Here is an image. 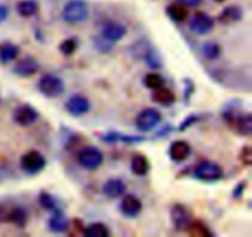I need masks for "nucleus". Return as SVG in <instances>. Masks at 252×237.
<instances>
[{
    "mask_svg": "<svg viewBox=\"0 0 252 237\" xmlns=\"http://www.w3.org/2000/svg\"><path fill=\"white\" fill-rule=\"evenodd\" d=\"M62 17L66 24L76 25L89 17V5L85 0H69L63 7Z\"/></svg>",
    "mask_w": 252,
    "mask_h": 237,
    "instance_id": "nucleus-1",
    "label": "nucleus"
},
{
    "mask_svg": "<svg viewBox=\"0 0 252 237\" xmlns=\"http://www.w3.org/2000/svg\"><path fill=\"white\" fill-rule=\"evenodd\" d=\"M38 91L47 98L61 97L65 90V85L62 78L54 74H44L37 84Z\"/></svg>",
    "mask_w": 252,
    "mask_h": 237,
    "instance_id": "nucleus-2",
    "label": "nucleus"
},
{
    "mask_svg": "<svg viewBox=\"0 0 252 237\" xmlns=\"http://www.w3.org/2000/svg\"><path fill=\"white\" fill-rule=\"evenodd\" d=\"M193 176L206 183H213L223 178L224 172L220 165L213 161H202L194 167Z\"/></svg>",
    "mask_w": 252,
    "mask_h": 237,
    "instance_id": "nucleus-3",
    "label": "nucleus"
},
{
    "mask_svg": "<svg viewBox=\"0 0 252 237\" xmlns=\"http://www.w3.org/2000/svg\"><path fill=\"white\" fill-rule=\"evenodd\" d=\"M78 164L88 171H95L102 165L103 154L95 147H85L78 152Z\"/></svg>",
    "mask_w": 252,
    "mask_h": 237,
    "instance_id": "nucleus-4",
    "label": "nucleus"
},
{
    "mask_svg": "<svg viewBox=\"0 0 252 237\" xmlns=\"http://www.w3.org/2000/svg\"><path fill=\"white\" fill-rule=\"evenodd\" d=\"M161 122V113L153 107H147L140 111L135 117V128L139 132L148 133L159 125Z\"/></svg>",
    "mask_w": 252,
    "mask_h": 237,
    "instance_id": "nucleus-5",
    "label": "nucleus"
},
{
    "mask_svg": "<svg viewBox=\"0 0 252 237\" xmlns=\"http://www.w3.org/2000/svg\"><path fill=\"white\" fill-rule=\"evenodd\" d=\"M20 167L25 174L33 176L39 174L46 167V159L43 154L37 150H30L20 159Z\"/></svg>",
    "mask_w": 252,
    "mask_h": 237,
    "instance_id": "nucleus-6",
    "label": "nucleus"
},
{
    "mask_svg": "<svg viewBox=\"0 0 252 237\" xmlns=\"http://www.w3.org/2000/svg\"><path fill=\"white\" fill-rule=\"evenodd\" d=\"M38 117V111L30 103H22V105L17 106L12 112V119L20 127H30L37 122Z\"/></svg>",
    "mask_w": 252,
    "mask_h": 237,
    "instance_id": "nucleus-7",
    "label": "nucleus"
},
{
    "mask_svg": "<svg viewBox=\"0 0 252 237\" xmlns=\"http://www.w3.org/2000/svg\"><path fill=\"white\" fill-rule=\"evenodd\" d=\"M189 30L197 36H207L214 29L213 17L203 11H198L189 20Z\"/></svg>",
    "mask_w": 252,
    "mask_h": 237,
    "instance_id": "nucleus-8",
    "label": "nucleus"
},
{
    "mask_svg": "<svg viewBox=\"0 0 252 237\" xmlns=\"http://www.w3.org/2000/svg\"><path fill=\"white\" fill-rule=\"evenodd\" d=\"M170 218L176 231H186L191 223V214L184 204H174L170 209Z\"/></svg>",
    "mask_w": 252,
    "mask_h": 237,
    "instance_id": "nucleus-9",
    "label": "nucleus"
},
{
    "mask_svg": "<svg viewBox=\"0 0 252 237\" xmlns=\"http://www.w3.org/2000/svg\"><path fill=\"white\" fill-rule=\"evenodd\" d=\"M91 103L88 97L80 93L70 96L65 102V110L73 117H81L90 111Z\"/></svg>",
    "mask_w": 252,
    "mask_h": 237,
    "instance_id": "nucleus-10",
    "label": "nucleus"
},
{
    "mask_svg": "<svg viewBox=\"0 0 252 237\" xmlns=\"http://www.w3.org/2000/svg\"><path fill=\"white\" fill-rule=\"evenodd\" d=\"M143 204L139 198H137L133 194H126L122 198L120 204V210L125 218L134 219L142 213Z\"/></svg>",
    "mask_w": 252,
    "mask_h": 237,
    "instance_id": "nucleus-11",
    "label": "nucleus"
},
{
    "mask_svg": "<svg viewBox=\"0 0 252 237\" xmlns=\"http://www.w3.org/2000/svg\"><path fill=\"white\" fill-rule=\"evenodd\" d=\"M39 70V64L32 57H25L21 60L17 61L15 64V66L12 68V73L15 75L20 76V78H31L34 74H37V71Z\"/></svg>",
    "mask_w": 252,
    "mask_h": 237,
    "instance_id": "nucleus-12",
    "label": "nucleus"
},
{
    "mask_svg": "<svg viewBox=\"0 0 252 237\" xmlns=\"http://www.w3.org/2000/svg\"><path fill=\"white\" fill-rule=\"evenodd\" d=\"M127 34V27L117 21H108L101 30V36L107 41L116 43Z\"/></svg>",
    "mask_w": 252,
    "mask_h": 237,
    "instance_id": "nucleus-13",
    "label": "nucleus"
},
{
    "mask_svg": "<svg viewBox=\"0 0 252 237\" xmlns=\"http://www.w3.org/2000/svg\"><path fill=\"white\" fill-rule=\"evenodd\" d=\"M192 151L191 145L185 140H175L169 148V156L174 162H184L189 157Z\"/></svg>",
    "mask_w": 252,
    "mask_h": 237,
    "instance_id": "nucleus-14",
    "label": "nucleus"
},
{
    "mask_svg": "<svg viewBox=\"0 0 252 237\" xmlns=\"http://www.w3.org/2000/svg\"><path fill=\"white\" fill-rule=\"evenodd\" d=\"M140 56L143 57L145 64H147L150 69H161L162 66L161 54H160L159 52H158L157 49L149 43V42H147V44L143 43V46L140 47Z\"/></svg>",
    "mask_w": 252,
    "mask_h": 237,
    "instance_id": "nucleus-15",
    "label": "nucleus"
},
{
    "mask_svg": "<svg viewBox=\"0 0 252 237\" xmlns=\"http://www.w3.org/2000/svg\"><path fill=\"white\" fill-rule=\"evenodd\" d=\"M126 191H127V186L125 181L121 178L107 179L102 186V193L110 199H117L125 196Z\"/></svg>",
    "mask_w": 252,
    "mask_h": 237,
    "instance_id": "nucleus-16",
    "label": "nucleus"
},
{
    "mask_svg": "<svg viewBox=\"0 0 252 237\" xmlns=\"http://www.w3.org/2000/svg\"><path fill=\"white\" fill-rule=\"evenodd\" d=\"M240 113H241V101L239 100L228 101V102L221 107V111H220L221 118L225 120V123L230 128L233 127L234 122H235L236 118L239 117Z\"/></svg>",
    "mask_w": 252,
    "mask_h": 237,
    "instance_id": "nucleus-17",
    "label": "nucleus"
},
{
    "mask_svg": "<svg viewBox=\"0 0 252 237\" xmlns=\"http://www.w3.org/2000/svg\"><path fill=\"white\" fill-rule=\"evenodd\" d=\"M47 226H48V230L53 234H65L70 226V223L63 211H57V213H52Z\"/></svg>",
    "mask_w": 252,
    "mask_h": 237,
    "instance_id": "nucleus-18",
    "label": "nucleus"
},
{
    "mask_svg": "<svg viewBox=\"0 0 252 237\" xmlns=\"http://www.w3.org/2000/svg\"><path fill=\"white\" fill-rule=\"evenodd\" d=\"M6 223L14 224L20 229H24L29 223V213L22 207H10L6 215Z\"/></svg>",
    "mask_w": 252,
    "mask_h": 237,
    "instance_id": "nucleus-19",
    "label": "nucleus"
},
{
    "mask_svg": "<svg viewBox=\"0 0 252 237\" xmlns=\"http://www.w3.org/2000/svg\"><path fill=\"white\" fill-rule=\"evenodd\" d=\"M101 140L105 143H126V144H135V143H142L147 140L145 137H139V135H127L120 132H108L101 138Z\"/></svg>",
    "mask_w": 252,
    "mask_h": 237,
    "instance_id": "nucleus-20",
    "label": "nucleus"
},
{
    "mask_svg": "<svg viewBox=\"0 0 252 237\" xmlns=\"http://www.w3.org/2000/svg\"><path fill=\"white\" fill-rule=\"evenodd\" d=\"M238 134L243 137H251L252 135V115L250 112H241L233 127Z\"/></svg>",
    "mask_w": 252,
    "mask_h": 237,
    "instance_id": "nucleus-21",
    "label": "nucleus"
},
{
    "mask_svg": "<svg viewBox=\"0 0 252 237\" xmlns=\"http://www.w3.org/2000/svg\"><path fill=\"white\" fill-rule=\"evenodd\" d=\"M38 203H39V206L44 209V210L51 211V213L63 211V207H62V203L58 201V198L46 191L39 192Z\"/></svg>",
    "mask_w": 252,
    "mask_h": 237,
    "instance_id": "nucleus-22",
    "label": "nucleus"
},
{
    "mask_svg": "<svg viewBox=\"0 0 252 237\" xmlns=\"http://www.w3.org/2000/svg\"><path fill=\"white\" fill-rule=\"evenodd\" d=\"M150 170V162L147 159L145 155L142 154H135L133 155V157L130 159V171L132 174H134L135 176L143 177L145 175H148Z\"/></svg>",
    "mask_w": 252,
    "mask_h": 237,
    "instance_id": "nucleus-23",
    "label": "nucleus"
},
{
    "mask_svg": "<svg viewBox=\"0 0 252 237\" xmlns=\"http://www.w3.org/2000/svg\"><path fill=\"white\" fill-rule=\"evenodd\" d=\"M153 91H154L152 95L153 101L157 103H159V105L165 106V107H170V106L174 105L175 101H176V96H175L174 91L170 90V89H167V88H165V86H162V88H159V89H157V90H153Z\"/></svg>",
    "mask_w": 252,
    "mask_h": 237,
    "instance_id": "nucleus-24",
    "label": "nucleus"
},
{
    "mask_svg": "<svg viewBox=\"0 0 252 237\" xmlns=\"http://www.w3.org/2000/svg\"><path fill=\"white\" fill-rule=\"evenodd\" d=\"M243 10L239 6L235 5H230V6H226L223 11L220 12V15L218 16L219 22L224 25H231L239 22L243 19Z\"/></svg>",
    "mask_w": 252,
    "mask_h": 237,
    "instance_id": "nucleus-25",
    "label": "nucleus"
},
{
    "mask_svg": "<svg viewBox=\"0 0 252 237\" xmlns=\"http://www.w3.org/2000/svg\"><path fill=\"white\" fill-rule=\"evenodd\" d=\"M20 48L16 44L11 43V42H4L0 44V64H6L11 63L12 60L19 57Z\"/></svg>",
    "mask_w": 252,
    "mask_h": 237,
    "instance_id": "nucleus-26",
    "label": "nucleus"
},
{
    "mask_svg": "<svg viewBox=\"0 0 252 237\" xmlns=\"http://www.w3.org/2000/svg\"><path fill=\"white\" fill-rule=\"evenodd\" d=\"M166 15L175 22H184L189 17V11L187 6L176 2V4H170L166 7Z\"/></svg>",
    "mask_w": 252,
    "mask_h": 237,
    "instance_id": "nucleus-27",
    "label": "nucleus"
},
{
    "mask_svg": "<svg viewBox=\"0 0 252 237\" xmlns=\"http://www.w3.org/2000/svg\"><path fill=\"white\" fill-rule=\"evenodd\" d=\"M16 10L21 17H32L38 11V2L36 0H21L17 2Z\"/></svg>",
    "mask_w": 252,
    "mask_h": 237,
    "instance_id": "nucleus-28",
    "label": "nucleus"
},
{
    "mask_svg": "<svg viewBox=\"0 0 252 237\" xmlns=\"http://www.w3.org/2000/svg\"><path fill=\"white\" fill-rule=\"evenodd\" d=\"M187 233L189 234L191 236H199V237H213L214 234L212 233L211 229L206 225L202 221L196 220V221H191L187 228Z\"/></svg>",
    "mask_w": 252,
    "mask_h": 237,
    "instance_id": "nucleus-29",
    "label": "nucleus"
},
{
    "mask_svg": "<svg viewBox=\"0 0 252 237\" xmlns=\"http://www.w3.org/2000/svg\"><path fill=\"white\" fill-rule=\"evenodd\" d=\"M201 51H202V56H203L207 60H214V59L220 57L221 47L219 46L217 42L207 41L202 44Z\"/></svg>",
    "mask_w": 252,
    "mask_h": 237,
    "instance_id": "nucleus-30",
    "label": "nucleus"
},
{
    "mask_svg": "<svg viewBox=\"0 0 252 237\" xmlns=\"http://www.w3.org/2000/svg\"><path fill=\"white\" fill-rule=\"evenodd\" d=\"M84 236L86 237H108L110 230L103 223H93L84 229Z\"/></svg>",
    "mask_w": 252,
    "mask_h": 237,
    "instance_id": "nucleus-31",
    "label": "nucleus"
},
{
    "mask_svg": "<svg viewBox=\"0 0 252 237\" xmlns=\"http://www.w3.org/2000/svg\"><path fill=\"white\" fill-rule=\"evenodd\" d=\"M143 83H144L145 88H148L149 90H157V89L165 86L166 81H165L164 76L160 75V74L148 73L143 79Z\"/></svg>",
    "mask_w": 252,
    "mask_h": 237,
    "instance_id": "nucleus-32",
    "label": "nucleus"
},
{
    "mask_svg": "<svg viewBox=\"0 0 252 237\" xmlns=\"http://www.w3.org/2000/svg\"><path fill=\"white\" fill-rule=\"evenodd\" d=\"M113 44L115 43H112V42L105 39L102 36H101V34L100 36L93 37V46L95 47L96 51L100 52V53H102V54L110 53V52L113 49Z\"/></svg>",
    "mask_w": 252,
    "mask_h": 237,
    "instance_id": "nucleus-33",
    "label": "nucleus"
},
{
    "mask_svg": "<svg viewBox=\"0 0 252 237\" xmlns=\"http://www.w3.org/2000/svg\"><path fill=\"white\" fill-rule=\"evenodd\" d=\"M76 49H78V41L75 38H66L59 44V52L65 57L73 56Z\"/></svg>",
    "mask_w": 252,
    "mask_h": 237,
    "instance_id": "nucleus-34",
    "label": "nucleus"
},
{
    "mask_svg": "<svg viewBox=\"0 0 252 237\" xmlns=\"http://www.w3.org/2000/svg\"><path fill=\"white\" fill-rule=\"evenodd\" d=\"M201 118H202L201 116L196 115V113H192V115L187 116V117L185 118L181 123H180L177 130H179V132H185V130H187L189 128H191L193 124L198 123L199 120H201Z\"/></svg>",
    "mask_w": 252,
    "mask_h": 237,
    "instance_id": "nucleus-35",
    "label": "nucleus"
},
{
    "mask_svg": "<svg viewBox=\"0 0 252 237\" xmlns=\"http://www.w3.org/2000/svg\"><path fill=\"white\" fill-rule=\"evenodd\" d=\"M239 159L246 166H250L252 164V149L249 145H245V147L241 149L240 154H239Z\"/></svg>",
    "mask_w": 252,
    "mask_h": 237,
    "instance_id": "nucleus-36",
    "label": "nucleus"
},
{
    "mask_svg": "<svg viewBox=\"0 0 252 237\" xmlns=\"http://www.w3.org/2000/svg\"><path fill=\"white\" fill-rule=\"evenodd\" d=\"M182 83H184V85H185V91H184L185 100H186V103H189V98H191V96L193 95V92H194V84H193V81L189 78L184 79V81H182Z\"/></svg>",
    "mask_w": 252,
    "mask_h": 237,
    "instance_id": "nucleus-37",
    "label": "nucleus"
},
{
    "mask_svg": "<svg viewBox=\"0 0 252 237\" xmlns=\"http://www.w3.org/2000/svg\"><path fill=\"white\" fill-rule=\"evenodd\" d=\"M246 188H248V182H246V181L239 182V183L235 186V188L233 189V193H231L233 198L234 199L243 198V196H244V193H245Z\"/></svg>",
    "mask_w": 252,
    "mask_h": 237,
    "instance_id": "nucleus-38",
    "label": "nucleus"
},
{
    "mask_svg": "<svg viewBox=\"0 0 252 237\" xmlns=\"http://www.w3.org/2000/svg\"><path fill=\"white\" fill-rule=\"evenodd\" d=\"M202 1H203V0H179L180 4L185 5V6L187 7H196L198 6Z\"/></svg>",
    "mask_w": 252,
    "mask_h": 237,
    "instance_id": "nucleus-39",
    "label": "nucleus"
},
{
    "mask_svg": "<svg viewBox=\"0 0 252 237\" xmlns=\"http://www.w3.org/2000/svg\"><path fill=\"white\" fill-rule=\"evenodd\" d=\"M7 16H9V9L5 5L0 4V24H2L7 19Z\"/></svg>",
    "mask_w": 252,
    "mask_h": 237,
    "instance_id": "nucleus-40",
    "label": "nucleus"
},
{
    "mask_svg": "<svg viewBox=\"0 0 252 237\" xmlns=\"http://www.w3.org/2000/svg\"><path fill=\"white\" fill-rule=\"evenodd\" d=\"M169 132H170V128H169V125H166V127H165V129H161V132H160L159 134H158V135L164 134V137H165V135H166L167 133H169Z\"/></svg>",
    "mask_w": 252,
    "mask_h": 237,
    "instance_id": "nucleus-41",
    "label": "nucleus"
},
{
    "mask_svg": "<svg viewBox=\"0 0 252 237\" xmlns=\"http://www.w3.org/2000/svg\"><path fill=\"white\" fill-rule=\"evenodd\" d=\"M216 1H218V2H223V1H225V0H216Z\"/></svg>",
    "mask_w": 252,
    "mask_h": 237,
    "instance_id": "nucleus-42",
    "label": "nucleus"
}]
</instances>
